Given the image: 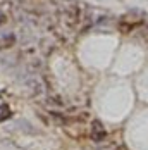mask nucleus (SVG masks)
Segmentation results:
<instances>
[{
  "label": "nucleus",
  "mask_w": 148,
  "mask_h": 150,
  "mask_svg": "<svg viewBox=\"0 0 148 150\" xmlns=\"http://www.w3.org/2000/svg\"><path fill=\"white\" fill-rule=\"evenodd\" d=\"M11 116V110H9V107L7 105H0V121L7 119Z\"/></svg>",
  "instance_id": "nucleus-2"
},
{
  "label": "nucleus",
  "mask_w": 148,
  "mask_h": 150,
  "mask_svg": "<svg viewBox=\"0 0 148 150\" xmlns=\"http://www.w3.org/2000/svg\"><path fill=\"white\" fill-rule=\"evenodd\" d=\"M105 136H107V133H105L102 122H100V121H93V138H95L97 142H100V140H104Z\"/></svg>",
  "instance_id": "nucleus-1"
}]
</instances>
